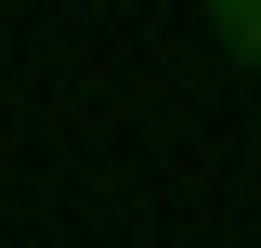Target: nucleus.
I'll return each instance as SVG.
<instances>
[{
    "label": "nucleus",
    "instance_id": "nucleus-1",
    "mask_svg": "<svg viewBox=\"0 0 261 248\" xmlns=\"http://www.w3.org/2000/svg\"><path fill=\"white\" fill-rule=\"evenodd\" d=\"M209 27H222V53L261 79V0H209Z\"/></svg>",
    "mask_w": 261,
    "mask_h": 248
}]
</instances>
